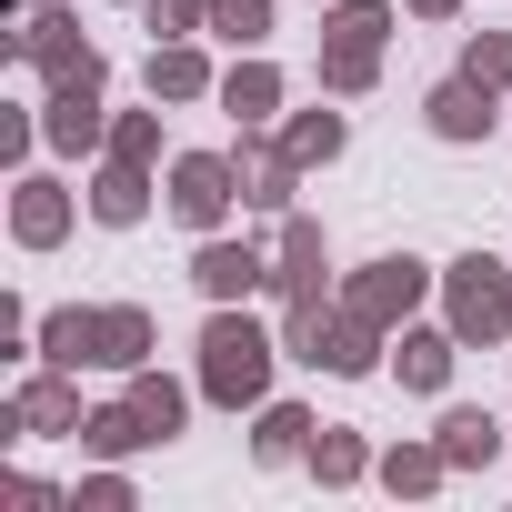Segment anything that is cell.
Segmentation results:
<instances>
[{
	"label": "cell",
	"mask_w": 512,
	"mask_h": 512,
	"mask_svg": "<svg viewBox=\"0 0 512 512\" xmlns=\"http://www.w3.org/2000/svg\"><path fill=\"white\" fill-rule=\"evenodd\" d=\"M272 282H282V352L292 362H322V332H332V251H322V221H282V262H272Z\"/></svg>",
	"instance_id": "6da1fadb"
},
{
	"label": "cell",
	"mask_w": 512,
	"mask_h": 512,
	"mask_svg": "<svg viewBox=\"0 0 512 512\" xmlns=\"http://www.w3.org/2000/svg\"><path fill=\"white\" fill-rule=\"evenodd\" d=\"M272 362H282V342L251 322L241 302H221V312L201 322V402H221V412L262 402V392H272Z\"/></svg>",
	"instance_id": "7a4b0ae2"
},
{
	"label": "cell",
	"mask_w": 512,
	"mask_h": 512,
	"mask_svg": "<svg viewBox=\"0 0 512 512\" xmlns=\"http://www.w3.org/2000/svg\"><path fill=\"white\" fill-rule=\"evenodd\" d=\"M41 362H61V372H81V362H101V372H141V362H151V312H141V302L51 312V322H41Z\"/></svg>",
	"instance_id": "3957f363"
},
{
	"label": "cell",
	"mask_w": 512,
	"mask_h": 512,
	"mask_svg": "<svg viewBox=\"0 0 512 512\" xmlns=\"http://www.w3.org/2000/svg\"><path fill=\"white\" fill-rule=\"evenodd\" d=\"M382 31H392V0H342L322 21V91L332 101H362L382 81Z\"/></svg>",
	"instance_id": "277c9868"
},
{
	"label": "cell",
	"mask_w": 512,
	"mask_h": 512,
	"mask_svg": "<svg viewBox=\"0 0 512 512\" xmlns=\"http://www.w3.org/2000/svg\"><path fill=\"white\" fill-rule=\"evenodd\" d=\"M442 322L462 342H502L512 332V272L492 262V251H462V262L442 272Z\"/></svg>",
	"instance_id": "5b68a950"
},
{
	"label": "cell",
	"mask_w": 512,
	"mask_h": 512,
	"mask_svg": "<svg viewBox=\"0 0 512 512\" xmlns=\"http://www.w3.org/2000/svg\"><path fill=\"white\" fill-rule=\"evenodd\" d=\"M231 201H241V161H221V151H181V161H171V221H181V231L211 241Z\"/></svg>",
	"instance_id": "8992f818"
},
{
	"label": "cell",
	"mask_w": 512,
	"mask_h": 512,
	"mask_svg": "<svg viewBox=\"0 0 512 512\" xmlns=\"http://www.w3.org/2000/svg\"><path fill=\"white\" fill-rule=\"evenodd\" d=\"M422 292H432V272L412 262V251H392V262H362V272H352V292H342V312H362L372 332H402Z\"/></svg>",
	"instance_id": "52a82bcc"
},
{
	"label": "cell",
	"mask_w": 512,
	"mask_h": 512,
	"mask_svg": "<svg viewBox=\"0 0 512 512\" xmlns=\"http://www.w3.org/2000/svg\"><path fill=\"white\" fill-rule=\"evenodd\" d=\"M101 81H111L101 61L71 71V81H51V101H41V141H51V151H101V141H111V121H101Z\"/></svg>",
	"instance_id": "ba28073f"
},
{
	"label": "cell",
	"mask_w": 512,
	"mask_h": 512,
	"mask_svg": "<svg viewBox=\"0 0 512 512\" xmlns=\"http://www.w3.org/2000/svg\"><path fill=\"white\" fill-rule=\"evenodd\" d=\"M21 61H31L41 81H71V71H91L101 51L81 41V21H71V11H31V21H21Z\"/></svg>",
	"instance_id": "9c48e42d"
},
{
	"label": "cell",
	"mask_w": 512,
	"mask_h": 512,
	"mask_svg": "<svg viewBox=\"0 0 512 512\" xmlns=\"http://www.w3.org/2000/svg\"><path fill=\"white\" fill-rule=\"evenodd\" d=\"M191 282H201L211 302H251V292L272 282V262H262L251 241H201V251H191Z\"/></svg>",
	"instance_id": "30bf717a"
},
{
	"label": "cell",
	"mask_w": 512,
	"mask_h": 512,
	"mask_svg": "<svg viewBox=\"0 0 512 512\" xmlns=\"http://www.w3.org/2000/svg\"><path fill=\"white\" fill-rule=\"evenodd\" d=\"M11 412H21V432H71V442H81V422H91V412H81V392H71V372H61V362H51V372H31V382H21V402H11Z\"/></svg>",
	"instance_id": "8fae6325"
},
{
	"label": "cell",
	"mask_w": 512,
	"mask_h": 512,
	"mask_svg": "<svg viewBox=\"0 0 512 512\" xmlns=\"http://www.w3.org/2000/svg\"><path fill=\"white\" fill-rule=\"evenodd\" d=\"M221 111H231V121H241V131H262V121H272V111H282V71H272V61H262V51H241V61H231V71H221Z\"/></svg>",
	"instance_id": "7c38bea8"
},
{
	"label": "cell",
	"mask_w": 512,
	"mask_h": 512,
	"mask_svg": "<svg viewBox=\"0 0 512 512\" xmlns=\"http://www.w3.org/2000/svg\"><path fill=\"white\" fill-rule=\"evenodd\" d=\"M231 161H241V201H251V211H292V181H302V161H292L282 141H241Z\"/></svg>",
	"instance_id": "4fadbf2b"
},
{
	"label": "cell",
	"mask_w": 512,
	"mask_h": 512,
	"mask_svg": "<svg viewBox=\"0 0 512 512\" xmlns=\"http://www.w3.org/2000/svg\"><path fill=\"white\" fill-rule=\"evenodd\" d=\"M141 211H151V161H111V151H101V181H91V221L131 231Z\"/></svg>",
	"instance_id": "5bb4252c"
},
{
	"label": "cell",
	"mask_w": 512,
	"mask_h": 512,
	"mask_svg": "<svg viewBox=\"0 0 512 512\" xmlns=\"http://www.w3.org/2000/svg\"><path fill=\"white\" fill-rule=\"evenodd\" d=\"M422 111H432V131H442V141H482V131H492V91H482L472 71H452Z\"/></svg>",
	"instance_id": "9a60e30c"
},
{
	"label": "cell",
	"mask_w": 512,
	"mask_h": 512,
	"mask_svg": "<svg viewBox=\"0 0 512 512\" xmlns=\"http://www.w3.org/2000/svg\"><path fill=\"white\" fill-rule=\"evenodd\" d=\"M11 231H21V251H51V241L71 231V191H61V181H21V191H11Z\"/></svg>",
	"instance_id": "2e32d148"
},
{
	"label": "cell",
	"mask_w": 512,
	"mask_h": 512,
	"mask_svg": "<svg viewBox=\"0 0 512 512\" xmlns=\"http://www.w3.org/2000/svg\"><path fill=\"white\" fill-rule=\"evenodd\" d=\"M452 352H462L452 322H442V332H402V352H392V362H402V392H442V382H452Z\"/></svg>",
	"instance_id": "e0dca14e"
},
{
	"label": "cell",
	"mask_w": 512,
	"mask_h": 512,
	"mask_svg": "<svg viewBox=\"0 0 512 512\" xmlns=\"http://www.w3.org/2000/svg\"><path fill=\"white\" fill-rule=\"evenodd\" d=\"M211 91V61L191 41H151V101H201Z\"/></svg>",
	"instance_id": "ac0fdd59"
},
{
	"label": "cell",
	"mask_w": 512,
	"mask_h": 512,
	"mask_svg": "<svg viewBox=\"0 0 512 512\" xmlns=\"http://www.w3.org/2000/svg\"><path fill=\"white\" fill-rule=\"evenodd\" d=\"M121 402L141 412V432H151V442H171V432H181V412H191V392H181V382H161L151 362L131 372V392H121Z\"/></svg>",
	"instance_id": "d6986e66"
},
{
	"label": "cell",
	"mask_w": 512,
	"mask_h": 512,
	"mask_svg": "<svg viewBox=\"0 0 512 512\" xmlns=\"http://www.w3.org/2000/svg\"><path fill=\"white\" fill-rule=\"evenodd\" d=\"M432 442L452 452V472H482V462H492V452H502L512 432H502L492 412H442V432H432Z\"/></svg>",
	"instance_id": "ffe728a7"
},
{
	"label": "cell",
	"mask_w": 512,
	"mask_h": 512,
	"mask_svg": "<svg viewBox=\"0 0 512 512\" xmlns=\"http://www.w3.org/2000/svg\"><path fill=\"white\" fill-rule=\"evenodd\" d=\"M312 432H322V422H312L302 402H262V432H251V452H262V462H302Z\"/></svg>",
	"instance_id": "44dd1931"
},
{
	"label": "cell",
	"mask_w": 512,
	"mask_h": 512,
	"mask_svg": "<svg viewBox=\"0 0 512 512\" xmlns=\"http://www.w3.org/2000/svg\"><path fill=\"white\" fill-rule=\"evenodd\" d=\"M372 362H382V332H372L362 312H332V332H322V372L352 382V372H372Z\"/></svg>",
	"instance_id": "7402d4cb"
},
{
	"label": "cell",
	"mask_w": 512,
	"mask_h": 512,
	"mask_svg": "<svg viewBox=\"0 0 512 512\" xmlns=\"http://www.w3.org/2000/svg\"><path fill=\"white\" fill-rule=\"evenodd\" d=\"M442 472H452V452H442V442H392V452H382V482H392L402 502H422Z\"/></svg>",
	"instance_id": "603a6c76"
},
{
	"label": "cell",
	"mask_w": 512,
	"mask_h": 512,
	"mask_svg": "<svg viewBox=\"0 0 512 512\" xmlns=\"http://www.w3.org/2000/svg\"><path fill=\"white\" fill-rule=\"evenodd\" d=\"M342 141H352V121H342V111H302V121H282V151H292L302 171H322Z\"/></svg>",
	"instance_id": "cb8c5ba5"
},
{
	"label": "cell",
	"mask_w": 512,
	"mask_h": 512,
	"mask_svg": "<svg viewBox=\"0 0 512 512\" xmlns=\"http://www.w3.org/2000/svg\"><path fill=\"white\" fill-rule=\"evenodd\" d=\"M302 462H312V472H322V482H332V492H342V482H362V472H372V452H362V432H342V422H322V432H312V452H302Z\"/></svg>",
	"instance_id": "d4e9b609"
},
{
	"label": "cell",
	"mask_w": 512,
	"mask_h": 512,
	"mask_svg": "<svg viewBox=\"0 0 512 512\" xmlns=\"http://www.w3.org/2000/svg\"><path fill=\"white\" fill-rule=\"evenodd\" d=\"M211 31H221L231 51H262V31H272V0H211Z\"/></svg>",
	"instance_id": "484cf974"
},
{
	"label": "cell",
	"mask_w": 512,
	"mask_h": 512,
	"mask_svg": "<svg viewBox=\"0 0 512 512\" xmlns=\"http://www.w3.org/2000/svg\"><path fill=\"white\" fill-rule=\"evenodd\" d=\"M462 71H472L482 91H512V31H482V41L462 51Z\"/></svg>",
	"instance_id": "4316f807"
},
{
	"label": "cell",
	"mask_w": 512,
	"mask_h": 512,
	"mask_svg": "<svg viewBox=\"0 0 512 512\" xmlns=\"http://www.w3.org/2000/svg\"><path fill=\"white\" fill-rule=\"evenodd\" d=\"M151 11V41H191V31H211V0H141Z\"/></svg>",
	"instance_id": "83f0119b"
},
{
	"label": "cell",
	"mask_w": 512,
	"mask_h": 512,
	"mask_svg": "<svg viewBox=\"0 0 512 512\" xmlns=\"http://www.w3.org/2000/svg\"><path fill=\"white\" fill-rule=\"evenodd\" d=\"M101 151H111V161H151V151H161V121H151V111H121Z\"/></svg>",
	"instance_id": "f1b7e54d"
},
{
	"label": "cell",
	"mask_w": 512,
	"mask_h": 512,
	"mask_svg": "<svg viewBox=\"0 0 512 512\" xmlns=\"http://www.w3.org/2000/svg\"><path fill=\"white\" fill-rule=\"evenodd\" d=\"M81 512H131V482H121V472H91V482H81Z\"/></svg>",
	"instance_id": "f546056e"
},
{
	"label": "cell",
	"mask_w": 512,
	"mask_h": 512,
	"mask_svg": "<svg viewBox=\"0 0 512 512\" xmlns=\"http://www.w3.org/2000/svg\"><path fill=\"white\" fill-rule=\"evenodd\" d=\"M402 11H422V21H452V11H462V0H402Z\"/></svg>",
	"instance_id": "4dcf8cb0"
}]
</instances>
